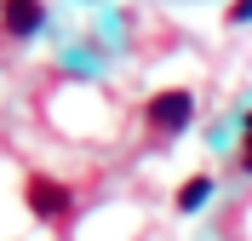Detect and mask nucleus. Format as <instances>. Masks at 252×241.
Listing matches in <instances>:
<instances>
[{
	"mask_svg": "<svg viewBox=\"0 0 252 241\" xmlns=\"http://www.w3.org/2000/svg\"><path fill=\"white\" fill-rule=\"evenodd\" d=\"M252 17V0H235V6H229V23H247Z\"/></svg>",
	"mask_w": 252,
	"mask_h": 241,
	"instance_id": "5",
	"label": "nucleus"
},
{
	"mask_svg": "<svg viewBox=\"0 0 252 241\" xmlns=\"http://www.w3.org/2000/svg\"><path fill=\"white\" fill-rule=\"evenodd\" d=\"M0 12H6V29L12 34H34L40 29V0H6Z\"/></svg>",
	"mask_w": 252,
	"mask_h": 241,
	"instance_id": "3",
	"label": "nucleus"
},
{
	"mask_svg": "<svg viewBox=\"0 0 252 241\" xmlns=\"http://www.w3.org/2000/svg\"><path fill=\"white\" fill-rule=\"evenodd\" d=\"M29 207L40 212V218H63V212H69V190L52 184V178H29Z\"/></svg>",
	"mask_w": 252,
	"mask_h": 241,
	"instance_id": "2",
	"label": "nucleus"
},
{
	"mask_svg": "<svg viewBox=\"0 0 252 241\" xmlns=\"http://www.w3.org/2000/svg\"><path fill=\"white\" fill-rule=\"evenodd\" d=\"M189 115H195V103H189V92H155L149 98V121H155V132H184Z\"/></svg>",
	"mask_w": 252,
	"mask_h": 241,
	"instance_id": "1",
	"label": "nucleus"
},
{
	"mask_svg": "<svg viewBox=\"0 0 252 241\" xmlns=\"http://www.w3.org/2000/svg\"><path fill=\"white\" fill-rule=\"evenodd\" d=\"M206 195H212V178H189V184H184V190H178V207H184V212H195V207H201V201H206Z\"/></svg>",
	"mask_w": 252,
	"mask_h": 241,
	"instance_id": "4",
	"label": "nucleus"
},
{
	"mask_svg": "<svg viewBox=\"0 0 252 241\" xmlns=\"http://www.w3.org/2000/svg\"><path fill=\"white\" fill-rule=\"evenodd\" d=\"M241 167H247V172H252V138H247V155H241Z\"/></svg>",
	"mask_w": 252,
	"mask_h": 241,
	"instance_id": "6",
	"label": "nucleus"
}]
</instances>
